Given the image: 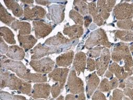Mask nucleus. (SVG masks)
<instances>
[{"mask_svg":"<svg viewBox=\"0 0 133 100\" xmlns=\"http://www.w3.org/2000/svg\"><path fill=\"white\" fill-rule=\"evenodd\" d=\"M128 45L124 43L116 45L112 51L111 57L112 60L117 63L123 61L125 71L132 74L133 59Z\"/></svg>","mask_w":133,"mask_h":100,"instance_id":"nucleus-1","label":"nucleus"},{"mask_svg":"<svg viewBox=\"0 0 133 100\" xmlns=\"http://www.w3.org/2000/svg\"><path fill=\"white\" fill-rule=\"evenodd\" d=\"M1 68L10 70L16 73L20 79L25 80L28 74L30 73V70L27 69L25 65L21 61H14L8 58L4 55H1L0 58Z\"/></svg>","mask_w":133,"mask_h":100,"instance_id":"nucleus-2","label":"nucleus"},{"mask_svg":"<svg viewBox=\"0 0 133 100\" xmlns=\"http://www.w3.org/2000/svg\"><path fill=\"white\" fill-rule=\"evenodd\" d=\"M99 45L107 48H110L113 45L108 39L106 32L102 28H98L92 32L85 43V46L88 49Z\"/></svg>","mask_w":133,"mask_h":100,"instance_id":"nucleus-3","label":"nucleus"},{"mask_svg":"<svg viewBox=\"0 0 133 100\" xmlns=\"http://www.w3.org/2000/svg\"><path fill=\"white\" fill-rule=\"evenodd\" d=\"M8 87L10 90L17 91L18 93L31 96V84L17 78L14 74H10Z\"/></svg>","mask_w":133,"mask_h":100,"instance_id":"nucleus-4","label":"nucleus"},{"mask_svg":"<svg viewBox=\"0 0 133 100\" xmlns=\"http://www.w3.org/2000/svg\"><path fill=\"white\" fill-rule=\"evenodd\" d=\"M55 62L49 57H44L41 60H31L29 65L35 72L41 74H49L55 67Z\"/></svg>","mask_w":133,"mask_h":100,"instance_id":"nucleus-5","label":"nucleus"},{"mask_svg":"<svg viewBox=\"0 0 133 100\" xmlns=\"http://www.w3.org/2000/svg\"><path fill=\"white\" fill-rule=\"evenodd\" d=\"M66 92H70L71 94L76 95L84 93V82L77 77L76 72L72 69L69 74L67 84L66 85Z\"/></svg>","mask_w":133,"mask_h":100,"instance_id":"nucleus-6","label":"nucleus"},{"mask_svg":"<svg viewBox=\"0 0 133 100\" xmlns=\"http://www.w3.org/2000/svg\"><path fill=\"white\" fill-rule=\"evenodd\" d=\"M113 14L115 17L119 21L133 18V2L120 3L114 8Z\"/></svg>","mask_w":133,"mask_h":100,"instance_id":"nucleus-7","label":"nucleus"},{"mask_svg":"<svg viewBox=\"0 0 133 100\" xmlns=\"http://www.w3.org/2000/svg\"><path fill=\"white\" fill-rule=\"evenodd\" d=\"M47 14L45 9L39 6H25L24 10V20H40L44 19Z\"/></svg>","mask_w":133,"mask_h":100,"instance_id":"nucleus-8","label":"nucleus"},{"mask_svg":"<svg viewBox=\"0 0 133 100\" xmlns=\"http://www.w3.org/2000/svg\"><path fill=\"white\" fill-rule=\"evenodd\" d=\"M59 48L55 46H48L39 43L34 49L30 51L32 55L31 56V60H37L49 54L58 52Z\"/></svg>","mask_w":133,"mask_h":100,"instance_id":"nucleus-9","label":"nucleus"},{"mask_svg":"<svg viewBox=\"0 0 133 100\" xmlns=\"http://www.w3.org/2000/svg\"><path fill=\"white\" fill-rule=\"evenodd\" d=\"M32 31H34L36 39L44 38L52 32L55 26L51 23H46L41 21L32 22Z\"/></svg>","mask_w":133,"mask_h":100,"instance_id":"nucleus-10","label":"nucleus"},{"mask_svg":"<svg viewBox=\"0 0 133 100\" xmlns=\"http://www.w3.org/2000/svg\"><path fill=\"white\" fill-rule=\"evenodd\" d=\"M110 51L107 48H104L101 54L100 57L96 60V74L99 76H102L109 67L111 59Z\"/></svg>","mask_w":133,"mask_h":100,"instance_id":"nucleus-11","label":"nucleus"},{"mask_svg":"<svg viewBox=\"0 0 133 100\" xmlns=\"http://www.w3.org/2000/svg\"><path fill=\"white\" fill-rule=\"evenodd\" d=\"M113 74L119 81H124L125 79L130 77L132 74L125 71L123 66H119L116 62L112 63L109 67V70L105 74V77L108 78H111Z\"/></svg>","mask_w":133,"mask_h":100,"instance_id":"nucleus-12","label":"nucleus"},{"mask_svg":"<svg viewBox=\"0 0 133 100\" xmlns=\"http://www.w3.org/2000/svg\"><path fill=\"white\" fill-rule=\"evenodd\" d=\"M65 7L62 5H51L48 7L49 13L47 17L52 21L56 24H58L63 22L64 19V10Z\"/></svg>","mask_w":133,"mask_h":100,"instance_id":"nucleus-13","label":"nucleus"},{"mask_svg":"<svg viewBox=\"0 0 133 100\" xmlns=\"http://www.w3.org/2000/svg\"><path fill=\"white\" fill-rule=\"evenodd\" d=\"M69 70L68 68H56L48 74V78L53 81L59 82L62 90L64 87Z\"/></svg>","mask_w":133,"mask_h":100,"instance_id":"nucleus-14","label":"nucleus"},{"mask_svg":"<svg viewBox=\"0 0 133 100\" xmlns=\"http://www.w3.org/2000/svg\"><path fill=\"white\" fill-rule=\"evenodd\" d=\"M51 86L47 83L35 84L31 92L32 98L34 99L48 98L51 92Z\"/></svg>","mask_w":133,"mask_h":100,"instance_id":"nucleus-15","label":"nucleus"},{"mask_svg":"<svg viewBox=\"0 0 133 100\" xmlns=\"http://www.w3.org/2000/svg\"><path fill=\"white\" fill-rule=\"evenodd\" d=\"M116 1H97L96 3L97 10L105 21L110 16V12L114 8Z\"/></svg>","mask_w":133,"mask_h":100,"instance_id":"nucleus-16","label":"nucleus"},{"mask_svg":"<svg viewBox=\"0 0 133 100\" xmlns=\"http://www.w3.org/2000/svg\"><path fill=\"white\" fill-rule=\"evenodd\" d=\"M83 33L84 29L82 25L78 24L72 26L65 25L63 30V33L64 35L75 40L81 38L83 34Z\"/></svg>","mask_w":133,"mask_h":100,"instance_id":"nucleus-17","label":"nucleus"},{"mask_svg":"<svg viewBox=\"0 0 133 100\" xmlns=\"http://www.w3.org/2000/svg\"><path fill=\"white\" fill-rule=\"evenodd\" d=\"M86 81L87 94L88 97L90 98L97 88L99 83H100V80L98 78L96 72H94L92 74H89V75L86 78Z\"/></svg>","mask_w":133,"mask_h":100,"instance_id":"nucleus-18","label":"nucleus"},{"mask_svg":"<svg viewBox=\"0 0 133 100\" xmlns=\"http://www.w3.org/2000/svg\"><path fill=\"white\" fill-rule=\"evenodd\" d=\"M87 61V55L84 53L79 52L76 54L74 57L73 64L75 70L76 71L78 75H79L81 73L84 72L86 68Z\"/></svg>","mask_w":133,"mask_h":100,"instance_id":"nucleus-19","label":"nucleus"},{"mask_svg":"<svg viewBox=\"0 0 133 100\" xmlns=\"http://www.w3.org/2000/svg\"><path fill=\"white\" fill-rule=\"evenodd\" d=\"M74 40H75L71 39H68L64 37L62 35V33L60 32H59L56 36L47 39L45 42L44 44L46 45H49V46H58L59 45H61L62 44H68L74 41Z\"/></svg>","mask_w":133,"mask_h":100,"instance_id":"nucleus-20","label":"nucleus"},{"mask_svg":"<svg viewBox=\"0 0 133 100\" xmlns=\"http://www.w3.org/2000/svg\"><path fill=\"white\" fill-rule=\"evenodd\" d=\"M10 26L15 31H18L19 34L21 36L29 35L31 31L30 23L27 22L20 21L17 20L13 22Z\"/></svg>","mask_w":133,"mask_h":100,"instance_id":"nucleus-21","label":"nucleus"},{"mask_svg":"<svg viewBox=\"0 0 133 100\" xmlns=\"http://www.w3.org/2000/svg\"><path fill=\"white\" fill-rule=\"evenodd\" d=\"M17 38L20 46L25 51H27L32 48L37 42V39H36L32 35L21 36L18 34Z\"/></svg>","mask_w":133,"mask_h":100,"instance_id":"nucleus-22","label":"nucleus"},{"mask_svg":"<svg viewBox=\"0 0 133 100\" xmlns=\"http://www.w3.org/2000/svg\"><path fill=\"white\" fill-rule=\"evenodd\" d=\"M74 56L75 53L72 50L61 54L56 58L57 65L65 68H66L72 64L74 60Z\"/></svg>","mask_w":133,"mask_h":100,"instance_id":"nucleus-23","label":"nucleus"},{"mask_svg":"<svg viewBox=\"0 0 133 100\" xmlns=\"http://www.w3.org/2000/svg\"><path fill=\"white\" fill-rule=\"evenodd\" d=\"M6 56L14 61H21L24 59L25 53L24 50L18 45H12L9 46L8 52L6 54Z\"/></svg>","mask_w":133,"mask_h":100,"instance_id":"nucleus-24","label":"nucleus"},{"mask_svg":"<svg viewBox=\"0 0 133 100\" xmlns=\"http://www.w3.org/2000/svg\"><path fill=\"white\" fill-rule=\"evenodd\" d=\"M118 85V80L116 78H113L110 81L105 78L99 83L98 89L101 92H108L116 89Z\"/></svg>","mask_w":133,"mask_h":100,"instance_id":"nucleus-25","label":"nucleus"},{"mask_svg":"<svg viewBox=\"0 0 133 100\" xmlns=\"http://www.w3.org/2000/svg\"><path fill=\"white\" fill-rule=\"evenodd\" d=\"M89 13L92 16L93 22L97 26H102L105 23V21L97 12L96 4L94 2L88 3Z\"/></svg>","mask_w":133,"mask_h":100,"instance_id":"nucleus-26","label":"nucleus"},{"mask_svg":"<svg viewBox=\"0 0 133 100\" xmlns=\"http://www.w3.org/2000/svg\"><path fill=\"white\" fill-rule=\"evenodd\" d=\"M8 9L12 11L14 16L20 17L24 14L22 7L16 1L13 0H4L3 1Z\"/></svg>","mask_w":133,"mask_h":100,"instance_id":"nucleus-27","label":"nucleus"},{"mask_svg":"<svg viewBox=\"0 0 133 100\" xmlns=\"http://www.w3.org/2000/svg\"><path fill=\"white\" fill-rule=\"evenodd\" d=\"M114 37L122 41L133 42V31L127 30H115L113 31Z\"/></svg>","mask_w":133,"mask_h":100,"instance_id":"nucleus-28","label":"nucleus"},{"mask_svg":"<svg viewBox=\"0 0 133 100\" xmlns=\"http://www.w3.org/2000/svg\"><path fill=\"white\" fill-rule=\"evenodd\" d=\"M0 35L9 44H16V41L14 38V33L9 28L6 26L1 27V28H0Z\"/></svg>","mask_w":133,"mask_h":100,"instance_id":"nucleus-29","label":"nucleus"},{"mask_svg":"<svg viewBox=\"0 0 133 100\" xmlns=\"http://www.w3.org/2000/svg\"><path fill=\"white\" fill-rule=\"evenodd\" d=\"M0 5H1V7H0V19H1V21L8 26H11V24L16 20V18L13 17L1 3H0Z\"/></svg>","mask_w":133,"mask_h":100,"instance_id":"nucleus-30","label":"nucleus"},{"mask_svg":"<svg viewBox=\"0 0 133 100\" xmlns=\"http://www.w3.org/2000/svg\"><path fill=\"white\" fill-rule=\"evenodd\" d=\"M24 81H31L34 83H46L47 82V78L46 75L41 73H29Z\"/></svg>","mask_w":133,"mask_h":100,"instance_id":"nucleus-31","label":"nucleus"},{"mask_svg":"<svg viewBox=\"0 0 133 100\" xmlns=\"http://www.w3.org/2000/svg\"><path fill=\"white\" fill-rule=\"evenodd\" d=\"M85 2V1H74V5L75 6V9L82 16H85L89 14L88 5Z\"/></svg>","mask_w":133,"mask_h":100,"instance_id":"nucleus-32","label":"nucleus"},{"mask_svg":"<svg viewBox=\"0 0 133 100\" xmlns=\"http://www.w3.org/2000/svg\"><path fill=\"white\" fill-rule=\"evenodd\" d=\"M0 74H1V75H0V83H1L0 87H1V90H2L8 87V81L11 73L10 72L1 68Z\"/></svg>","mask_w":133,"mask_h":100,"instance_id":"nucleus-33","label":"nucleus"},{"mask_svg":"<svg viewBox=\"0 0 133 100\" xmlns=\"http://www.w3.org/2000/svg\"><path fill=\"white\" fill-rule=\"evenodd\" d=\"M116 25L118 28L122 30L133 31V20L131 19L118 21Z\"/></svg>","mask_w":133,"mask_h":100,"instance_id":"nucleus-34","label":"nucleus"},{"mask_svg":"<svg viewBox=\"0 0 133 100\" xmlns=\"http://www.w3.org/2000/svg\"><path fill=\"white\" fill-rule=\"evenodd\" d=\"M69 17L78 25H82L83 24L84 17L78 12L75 10H71L69 12Z\"/></svg>","mask_w":133,"mask_h":100,"instance_id":"nucleus-35","label":"nucleus"},{"mask_svg":"<svg viewBox=\"0 0 133 100\" xmlns=\"http://www.w3.org/2000/svg\"><path fill=\"white\" fill-rule=\"evenodd\" d=\"M1 100H27L26 98L23 96L13 95L5 91H1Z\"/></svg>","mask_w":133,"mask_h":100,"instance_id":"nucleus-36","label":"nucleus"},{"mask_svg":"<svg viewBox=\"0 0 133 100\" xmlns=\"http://www.w3.org/2000/svg\"><path fill=\"white\" fill-rule=\"evenodd\" d=\"M104 47L101 46H97L93 48L87 52V55L90 58H97L101 55L102 50L104 49Z\"/></svg>","mask_w":133,"mask_h":100,"instance_id":"nucleus-37","label":"nucleus"},{"mask_svg":"<svg viewBox=\"0 0 133 100\" xmlns=\"http://www.w3.org/2000/svg\"><path fill=\"white\" fill-rule=\"evenodd\" d=\"M61 90H62L60 88L59 83L58 82L56 83L52 86L51 87V93L53 98H55L59 95L61 92Z\"/></svg>","mask_w":133,"mask_h":100,"instance_id":"nucleus-38","label":"nucleus"},{"mask_svg":"<svg viewBox=\"0 0 133 100\" xmlns=\"http://www.w3.org/2000/svg\"><path fill=\"white\" fill-rule=\"evenodd\" d=\"M124 92L119 89H115L113 92V95L111 100H123Z\"/></svg>","mask_w":133,"mask_h":100,"instance_id":"nucleus-39","label":"nucleus"},{"mask_svg":"<svg viewBox=\"0 0 133 100\" xmlns=\"http://www.w3.org/2000/svg\"><path fill=\"white\" fill-rule=\"evenodd\" d=\"M87 65L88 71L90 72L93 71L96 69V61L92 58L89 57L87 58Z\"/></svg>","mask_w":133,"mask_h":100,"instance_id":"nucleus-40","label":"nucleus"},{"mask_svg":"<svg viewBox=\"0 0 133 100\" xmlns=\"http://www.w3.org/2000/svg\"><path fill=\"white\" fill-rule=\"evenodd\" d=\"M92 100H107L104 94L100 91L96 90L93 93Z\"/></svg>","mask_w":133,"mask_h":100,"instance_id":"nucleus-41","label":"nucleus"},{"mask_svg":"<svg viewBox=\"0 0 133 100\" xmlns=\"http://www.w3.org/2000/svg\"><path fill=\"white\" fill-rule=\"evenodd\" d=\"M0 48H1V53L2 54H6L8 52L9 47H8V45L4 41V39H3L2 37H0Z\"/></svg>","mask_w":133,"mask_h":100,"instance_id":"nucleus-42","label":"nucleus"},{"mask_svg":"<svg viewBox=\"0 0 133 100\" xmlns=\"http://www.w3.org/2000/svg\"><path fill=\"white\" fill-rule=\"evenodd\" d=\"M123 92L125 95L128 96L130 99L133 100V89L132 88H125Z\"/></svg>","mask_w":133,"mask_h":100,"instance_id":"nucleus-43","label":"nucleus"},{"mask_svg":"<svg viewBox=\"0 0 133 100\" xmlns=\"http://www.w3.org/2000/svg\"><path fill=\"white\" fill-rule=\"evenodd\" d=\"M126 85V88L133 87V77H128L124 81Z\"/></svg>","mask_w":133,"mask_h":100,"instance_id":"nucleus-44","label":"nucleus"},{"mask_svg":"<svg viewBox=\"0 0 133 100\" xmlns=\"http://www.w3.org/2000/svg\"><path fill=\"white\" fill-rule=\"evenodd\" d=\"M84 25L85 27H88L90 25V24L92 22V19L91 16H86L84 17Z\"/></svg>","mask_w":133,"mask_h":100,"instance_id":"nucleus-45","label":"nucleus"},{"mask_svg":"<svg viewBox=\"0 0 133 100\" xmlns=\"http://www.w3.org/2000/svg\"><path fill=\"white\" fill-rule=\"evenodd\" d=\"M35 2L38 4L46 6V5H47L48 4H50L52 1H37V0H36V1H35Z\"/></svg>","mask_w":133,"mask_h":100,"instance_id":"nucleus-46","label":"nucleus"},{"mask_svg":"<svg viewBox=\"0 0 133 100\" xmlns=\"http://www.w3.org/2000/svg\"><path fill=\"white\" fill-rule=\"evenodd\" d=\"M65 100H76V97L74 94H68L65 96Z\"/></svg>","mask_w":133,"mask_h":100,"instance_id":"nucleus-47","label":"nucleus"},{"mask_svg":"<svg viewBox=\"0 0 133 100\" xmlns=\"http://www.w3.org/2000/svg\"><path fill=\"white\" fill-rule=\"evenodd\" d=\"M76 100H86L84 93H82L79 94V95L77 97Z\"/></svg>","mask_w":133,"mask_h":100,"instance_id":"nucleus-48","label":"nucleus"},{"mask_svg":"<svg viewBox=\"0 0 133 100\" xmlns=\"http://www.w3.org/2000/svg\"><path fill=\"white\" fill-rule=\"evenodd\" d=\"M119 87L120 88H122V89H124L125 87H126V85H125V82L124 81H121L119 83Z\"/></svg>","mask_w":133,"mask_h":100,"instance_id":"nucleus-49","label":"nucleus"},{"mask_svg":"<svg viewBox=\"0 0 133 100\" xmlns=\"http://www.w3.org/2000/svg\"><path fill=\"white\" fill-rule=\"evenodd\" d=\"M21 2L24 4L25 3L27 4H31L34 2V1H30H30H27V0H25V1H21Z\"/></svg>","mask_w":133,"mask_h":100,"instance_id":"nucleus-50","label":"nucleus"},{"mask_svg":"<svg viewBox=\"0 0 133 100\" xmlns=\"http://www.w3.org/2000/svg\"><path fill=\"white\" fill-rule=\"evenodd\" d=\"M56 100H64V97L62 95H60Z\"/></svg>","mask_w":133,"mask_h":100,"instance_id":"nucleus-51","label":"nucleus"},{"mask_svg":"<svg viewBox=\"0 0 133 100\" xmlns=\"http://www.w3.org/2000/svg\"><path fill=\"white\" fill-rule=\"evenodd\" d=\"M129 50H130V51H131L133 53V44H132L130 46Z\"/></svg>","mask_w":133,"mask_h":100,"instance_id":"nucleus-52","label":"nucleus"},{"mask_svg":"<svg viewBox=\"0 0 133 100\" xmlns=\"http://www.w3.org/2000/svg\"><path fill=\"white\" fill-rule=\"evenodd\" d=\"M123 100H131V99H130L129 98H128L126 96H124L123 97Z\"/></svg>","mask_w":133,"mask_h":100,"instance_id":"nucleus-53","label":"nucleus"},{"mask_svg":"<svg viewBox=\"0 0 133 100\" xmlns=\"http://www.w3.org/2000/svg\"><path fill=\"white\" fill-rule=\"evenodd\" d=\"M49 100H54V99H53V98H51V99H49Z\"/></svg>","mask_w":133,"mask_h":100,"instance_id":"nucleus-54","label":"nucleus"},{"mask_svg":"<svg viewBox=\"0 0 133 100\" xmlns=\"http://www.w3.org/2000/svg\"><path fill=\"white\" fill-rule=\"evenodd\" d=\"M37 100H44V99H37Z\"/></svg>","mask_w":133,"mask_h":100,"instance_id":"nucleus-55","label":"nucleus"}]
</instances>
